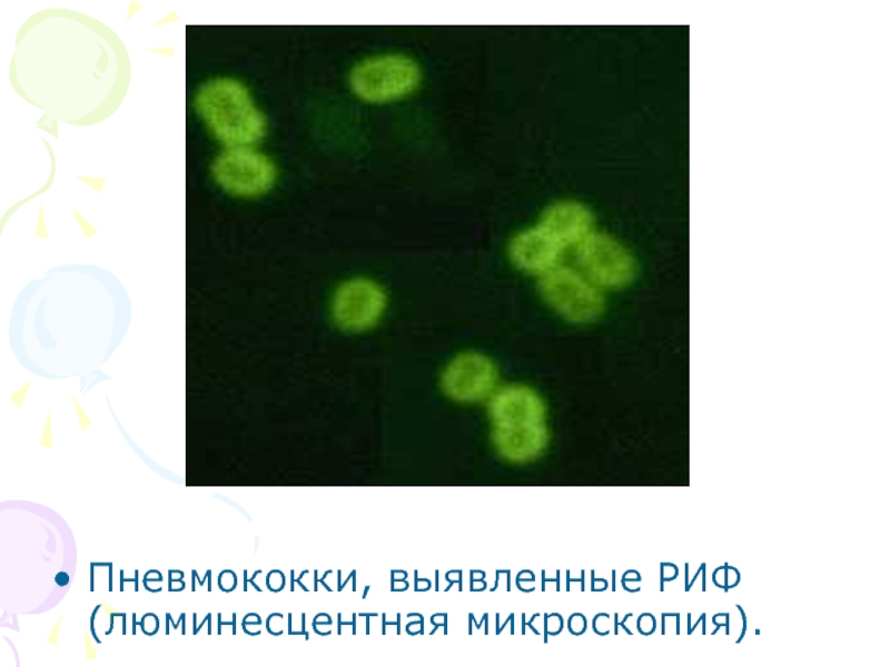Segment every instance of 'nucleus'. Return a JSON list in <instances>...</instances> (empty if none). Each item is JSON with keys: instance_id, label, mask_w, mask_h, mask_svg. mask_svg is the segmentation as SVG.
<instances>
[{"instance_id": "12", "label": "nucleus", "mask_w": 890, "mask_h": 667, "mask_svg": "<svg viewBox=\"0 0 890 667\" xmlns=\"http://www.w3.org/2000/svg\"><path fill=\"white\" fill-rule=\"evenodd\" d=\"M83 635H85L86 658L89 660L97 658V651L95 649V646L92 645V640L90 638L87 628L83 629Z\"/></svg>"}, {"instance_id": "10", "label": "nucleus", "mask_w": 890, "mask_h": 667, "mask_svg": "<svg viewBox=\"0 0 890 667\" xmlns=\"http://www.w3.org/2000/svg\"><path fill=\"white\" fill-rule=\"evenodd\" d=\"M537 223L566 251L595 229L592 211L576 200H560L550 205Z\"/></svg>"}, {"instance_id": "6", "label": "nucleus", "mask_w": 890, "mask_h": 667, "mask_svg": "<svg viewBox=\"0 0 890 667\" xmlns=\"http://www.w3.org/2000/svg\"><path fill=\"white\" fill-rule=\"evenodd\" d=\"M387 297L383 287L366 277H354L339 283L330 299L333 321L347 331H363L383 316Z\"/></svg>"}, {"instance_id": "11", "label": "nucleus", "mask_w": 890, "mask_h": 667, "mask_svg": "<svg viewBox=\"0 0 890 667\" xmlns=\"http://www.w3.org/2000/svg\"><path fill=\"white\" fill-rule=\"evenodd\" d=\"M487 401L492 424L516 419L546 420L547 408L544 399L536 390L525 385L498 386Z\"/></svg>"}, {"instance_id": "2", "label": "nucleus", "mask_w": 890, "mask_h": 667, "mask_svg": "<svg viewBox=\"0 0 890 667\" xmlns=\"http://www.w3.org/2000/svg\"><path fill=\"white\" fill-rule=\"evenodd\" d=\"M419 63L402 52H382L355 62L347 76L350 92L360 101L384 104L405 99L421 86Z\"/></svg>"}, {"instance_id": "13", "label": "nucleus", "mask_w": 890, "mask_h": 667, "mask_svg": "<svg viewBox=\"0 0 890 667\" xmlns=\"http://www.w3.org/2000/svg\"><path fill=\"white\" fill-rule=\"evenodd\" d=\"M61 621H62V616H60L58 618L56 625L52 627L49 636L47 637V643L50 644L53 647L57 646V643H58Z\"/></svg>"}, {"instance_id": "15", "label": "nucleus", "mask_w": 890, "mask_h": 667, "mask_svg": "<svg viewBox=\"0 0 890 667\" xmlns=\"http://www.w3.org/2000/svg\"><path fill=\"white\" fill-rule=\"evenodd\" d=\"M101 607L103 608V611H105V613H106L108 616H111V614L115 611V609H113L112 607H110L109 605H106V604H103V603L101 604Z\"/></svg>"}, {"instance_id": "5", "label": "nucleus", "mask_w": 890, "mask_h": 667, "mask_svg": "<svg viewBox=\"0 0 890 667\" xmlns=\"http://www.w3.org/2000/svg\"><path fill=\"white\" fill-rule=\"evenodd\" d=\"M575 267L604 290L622 289L635 278L636 260L613 236L593 230L573 249Z\"/></svg>"}, {"instance_id": "7", "label": "nucleus", "mask_w": 890, "mask_h": 667, "mask_svg": "<svg viewBox=\"0 0 890 667\" xmlns=\"http://www.w3.org/2000/svg\"><path fill=\"white\" fill-rule=\"evenodd\" d=\"M441 387L448 398L457 402L487 400L498 387V369L482 352H461L444 367Z\"/></svg>"}, {"instance_id": "1", "label": "nucleus", "mask_w": 890, "mask_h": 667, "mask_svg": "<svg viewBox=\"0 0 890 667\" xmlns=\"http://www.w3.org/2000/svg\"><path fill=\"white\" fill-rule=\"evenodd\" d=\"M195 106L211 133L226 147L255 146L267 133L268 120L239 80L218 77L198 90Z\"/></svg>"}, {"instance_id": "3", "label": "nucleus", "mask_w": 890, "mask_h": 667, "mask_svg": "<svg viewBox=\"0 0 890 667\" xmlns=\"http://www.w3.org/2000/svg\"><path fill=\"white\" fill-rule=\"evenodd\" d=\"M538 289L547 306L573 323L596 320L605 307L603 290L577 267L564 262L540 276Z\"/></svg>"}, {"instance_id": "8", "label": "nucleus", "mask_w": 890, "mask_h": 667, "mask_svg": "<svg viewBox=\"0 0 890 667\" xmlns=\"http://www.w3.org/2000/svg\"><path fill=\"white\" fill-rule=\"evenodd\" d=\"M492 442L506 460L525 462L541 456L550 440L546 420H510L492 424Z\"/></svg>"}, {"instance_id": "14", "label": "nucleus", "mask_w": 890, "mask_h": 667, "mask_svg": "<svg viewBox=\"0 0 890 667\" xmlns=\"http://www.w3.org/2000/svg\"><path fill=\"white\" fill-rule=\"evenodd\" d=\"M55 580L58 586L65 587L69 584V576L65 571H60L56 575Z\"/></svg>"}, {"instance_id": "9", "label": "nucleus", "mask_w": 890, "mask_h": 667, "mask_svg": "<svg viewBox=\"0 0 890 667\" xmlns=\"http://www.w3.org/2000/svg\"><path fill=\"white\" fill-rule=\"evenodd\" d=\"M566 250L538 223L521 230L510 241L508 257L524 272L542 276L563 262Z\"/></svg>"}, {"instance_id": "4", "label": "nucleus", "mask_w": 890, "mask_h": 667, "mask_svg": "<svg viewBox=\"0 0 890 667\" xmlns=\"http://www.w3.org/2000/svg\"><path fill=\"white\" fill-rule=\"evenodd\" d=\"M211 175L227 193L257 198L277 183L279 170L275 160L255 146L226 147L212 161Z\"/></svg>"}]
</instances>
